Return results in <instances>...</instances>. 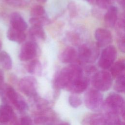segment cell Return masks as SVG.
<instances>
[{
    "label": "cell",
    "instance_id": "6da1fadb",
    "mask_svg": "<svg viewBox=\"0 0 125 125\" xmlns=\"http://www.w3.org/2000/svg\"><path fill=\"white\" fill-rule=\"evenodd\" d=\"M83 74L81 65L77 62L72 63L58 72L54 80V86L56 89L66 88L75 78Z\"/></svg>",
    "mask_w": 125,
    "mask_h": 125
},
{
    "label": "cell",
    "instance_id": "7a4b0ae2",
    "mask_svg": "<svg viewBox=\"0 0 125 125\" xmlns=\"http://www.w3.org/2000/svg\"><path fill=\"white\" fill-rule=\"evenodd\" d=\"M99 47L94 43H84L78 49V61L79 64L92 63L95 62L99 55Z\"/></svg>",
    "mask_w": 125,
    "mask_h": 125
},
{
    "label": "cell",
    "instance_id": "3957f363",
    "mask_svg": "<svg viewBox=\"0 0 125 125\" xmlns=\"http://www.w3.org/2000/svg\"><path fill=\"white\" fill-rule=\"evenodd\" d=\"M106 111L121 115H125V102L123 98L116 93H111L106 98L104 106Z\"/></svg>",
    "mask_w": 125,
    "mask_h": 125
},
{
    "label": "cell",
    "instance_id": "277c9868",
    "mask_svg": "<svg viewBox=\"0 0 125 125\" xmlns=\"http://www.w3.org/2000/svg\"><path fill=\"white\" fill-rule=\"evenodd\" d=\"M0 89L5 92L7 98L18 110L23 111L27 109L28 104L26 101L10 85L3 83L0 86Z\"/></svg>",
    "mask_w": 125,
    "mask_h": 125
},
{
    "label": "cell",
    "instance_id": "5b68a950",
    "mask_svg": "<svg viewBox=\"0 0 125 125\" xmlns=\"http://www.w3.org/2000/svg\"><path fill=\"white\" fill-rule=\"evenodd\" d=\"M84 104L87 108L93 111H99L104 106L103 96L100 91L91 88L84 96Z\"/></svg>",
    "mask_w": 125,
    "mask_h": 125
},
{
    "label": "cell",
    "instance_id": "8992f818",
    "mask_svg": "<svg viewBox=\"0 0 125 125\" xmlns=\"http://www.w3.org/2000/svg\"><path fill=\"white\" fill-rule=\"evenodd\" d=\"M112 77L105 70L96 72L92 78V84L95 89L102 91L108 90L112 84Z\"/></svg>",
    "mask_w": 125,
    "mask_h": 125
},
{
    "label": "cell",
    "instance_id": "52a82bcc",
    "mask_svg": "<svg viewBox=\"0 0 125 125\" xmlns=\"http://www.w3.org/2000/svg\"><path fill=\"white\" fill-rule=\"evenodd\" d=\"M117 54V50L114 46L109 45L106 46L100 56L98 62L99 66L103 69L110 68L114 63Z\"/></svg>",
    "mask_w": 125,
    "mask_h": 125
},
{
    "label": "cell",
    "instance_id": "ba28073f",
    "mask_svg": "<svg viewBox=\"0 0 125 125\" xmlns=\"http://www.w3.org/2000/svg\"><path fill=\"white\" fill-rule=\"evenodd\" d=\"M37 81L32 76H26L21 79L19 83L21 91L29 97H36L37 96Z\"/></svg>",
    "mask_w": 125,
    "mask_h": 125
},
{
    "label": "cell",
    "instance_id": "9c48e42d",
    "mask_svg": "<svg viewBox=\"0 0 125 125\" xmlns=\"http://www.w3.org/2000/svg\"><path fill=\"white\" fill-rule=\"evenodd\" d=\"M38 46L37 43L34 41H28L24 43L21 46L19 59L21 61H27L34 58L38 53Z\"/></svg>",
    "mask_w": 125,
    "mask_h": 125
},
{
    "label": "cell",
    "instance_id": "30bf717a",
    "mask_svg": "<svg viewBox=\"0 0 125 125\" xmlns=\"http://www.w3.org/2000/svg\"><path fill=\"white\" fill-rule=\"evenodd\" d=\"M88 84V78L83 74L75 78L65 88L72 93L78 94L85 91Z\"/></svg>",
    "mask_w": 125,
    "mask_h": 125
},
{
    "label": "cell",
    "instance_id": "8fae6325",
    "mask_svg": "<svg viewBox=\"0 0 125 125\" xmlns=\"http://www.w3.org/2000/svg\"><path fill=\"white\" fill-rule=\"evenodd\" d=\"M96 45L99 47H103L110 45L112 42L111 32L104 28H99L95 32Z\"/></svg>",
    "mask_w": 125,
    "mask_h": 125
},
{
    "label": "cell",
    "instance_id": "7c38bea8",
    "mask_svg": "<svg viewBox=\"0 0 125 125\" xmlns=\"http://www.w3.org/2000/svg\"><path fill=\"white\" fill-rule=\"evenodd\" d=\"M55 113L48 108L41 109L35 117V122L38 125L48 124L55 119Z\"/></svg>",
    "mask_w": 125,
    "mask_h": 125
},
{
    "label": "cell",
    "instance_id": "4fadbf2b",
    "mask_svg": "<svg viewBox=\"0 0 125 125\" xmlns=\"http://www.w3.org/2000/svg\"><path fill=\"white\" fill-rule=\"evenodd\" d=\"M59 58L62 63L72 64L78 61V52L74 47L68 46L61 53Z\"/></svg>",
    "mask_w": 125,
    "mask_h": 125
},
{
    "label": "cell",
    "instance_id": "5bb4252c",
    "mask_svg": "<svg viewBox=\"0 0 125 125\" xmlns=\"http://www.w3.org/2000/svg\"><path fill=\"white\" fill-rule=\"evenodd\" d=\"M15 114L12 108L9 105L0 106V122L2 124L12 122L15 121Z\"/></svg>",
    "mask_w": 125,
    "mask_h": 125
},
{
    "label": "cell",
    "instance_id": "9a60e30c",
    "mask_svg": "<svg viewBox=\"0 0 125 125\" xmlns=\"http://www.w3.org/2000/svg\"><path fill=\"white\" fill-rule=\"evenodd\" d=\"M10 23L11 27L20 31H24L27 27V24L23 18L17 12H13L10 15Z\"/></svg>",
    "mask_w": 125,
    "mask_h": 125
},
{
    "label": "cell",
    "instance_id": "2e32d148",
    "mask_svg": "<svg viewBox=\"0 0 125 125\" xmlns=\"http://www.w3.org/2000/svg\"><path fill=\"white\" fill-rule=\"evenodd\" d=\"M83 125H104V115L92 113L87 115L82 120Z\"/></svg>",
    "mask_w": 125,
    "mask_h": 125
},
{
    "label": "cell",
    "instance_id": "e0dca14e",
    "mask_svg": "<svg viewBox=\"0 0 125 125\" xmlns=\"http://www.w3.org/2000/svg\"><path fill=\"white\" fill-rule=\"evenodd\" d=\"M118 9L115 6H110L104 16V21L105 25L110 28L113 27L117 20Z\"/></svg>",
    "mask_w": 125,
    "mask_h": 125
},
{
    "label": "cell",
    "instance_id": "ac0fdd59",
    "mask_svg": "<svg viewBox=\"0 0 125 125\" xmlns=\"http://www.w3.org/2000/svg\"><path fill=\"white\" fill-rule=\"evenodd\" d=\"M6 36L9 40L18 43L23 42L26 39V35L24 31L16 29L12 27L8 29Z\"/></svg>",
    "mask_w": 125,
    "mask_h": 125
},
{
    "label": "cell",
    "instance_id": "d6986e66",
    "mask_svg": "<svg viewBox=\"0 0 125 125\" xmlns=\"http://www.w3.org/2000/svg\"><path fill=\"white\" fill-rule=\"evenodd\" d=\"M125 69V62L123 60L117 61L114 63L110 67V74L112 78L117 77L124 74Z\"/></svg>",
    "mask_w": 125,
    "mask_h": 125
},
{
    "label": "cell",
    "instance_id": "ffe728a7",
    "mask_svg": "<svg viewBox=\"0 0 125 125\" xmlns=\"http://www.w3.org/2000/svg\"><path fill=\"white\" fill-rule=\"evenodd\" d=\"M26 69L29 73L37 75H40L42 71L41 63L38 60L31 61L27 64Z\"/></svg>",
    "mask_w": 125,
    "mask_h": 125
},
{
    "label": "cell",
    "instance_id": "44dd1931",
    "mask_svg": "<svg viewBox=\"0 0 125 125\" xmlns=\"http://www.w3.org/2000/svg\"><path fill=\"white\" fill-rule=\"evenodd\" d=\"M29 33L33 39L44 40L46 38L45 33L42 26L32 25L29 30Z\"/></svg>",
    "mask_w": 125,
    "mask_h": 125
},
{
    "label": "cell",
    "instance_id": "7402d4cb",
    "mask_svg": "<svg viewBox=\"0 0 125 125\" xmlns=\"http://www.w3.org/2000/svg\"><path fill=\"white\" fill-rule=\"evenodd\" d=\"M0 64L5 70H10L12 67V60L9 54L5 51L0 52Z\"/></svg>",
    "mask_w": 125,
    "mask_h": 125
},
{
    "label": "cell",
    "instance_id": "603a6c76",
    "mask_svg": "<svg viewBox=\"0 0 125 125\" xmlns=\"http://www.w3.org/2000/svg\"><path fill=\"white\" fill-rule=\"evenodd\" d=\"M119 115L112 112L106 111L104 117V125H118L121 122Z\"/></svg>",
    "mask_w": 125,
    "mask_h": 125
},
{
    "label": "cell",
    "instance_id": "cb8c5ba5",
    "mask_svg": "<svg viewBox=\"0 0 125 125\" xmlns=\"http://www.w3.org/2000/svg\"><path fill=\"white\" fill-rule=\"evenodd\" d=\"M29 22L32 25L42 27L44 25L49 24L50 21L45 15L39 17H31L29 20Z\"/></svg>",
    "mask_w": 125,
    "mask_h": 125
},
{
    "label": "cell",
    "instance_id": "d4e9b609",
    "mask_svg": "<svg viewBox=\"0 0 125 125\" xmlns=\"http://www.w3.org/2000/svg\"><path fill=\"white\" fill-rule=\"evenodd\" d=\"M114 89L117 92L123 93L125 90V74L121 75L116 78L115 84Z\"/></svg>",
    "mask_w": 125,
    "mask_h": 125
},
{
    "label": "cell",
    "instance_id": "484cf974",
    "mask_svg": "<svg viewBox=\"0 0 125 125\" xmlns=\"http://www.w3.org/2000/svg\"><path fill=\"white\" fill-rule=\"evenodd\" d=\"M30 14L32 17H39L45 16V10L42 5H36L31 8Z\"/></svg>",
    "mask_w": 125,
    "mask_h": 125
},
{
    "label": "cell",
    "instance_id": "4316f807",
    "mask_svg": "<svg viewBox=\"0 0 125 125\" xmlns=\"http://www.w3.org/2000/svg\"><path fill=\"white\" fill-rule=\"evenodd\" d=\"M68 101L70 105L74 108L80 106L82 103L81 96L76 93H72L69 96Z\"/></svg>",
    "mask_w": 125,
    "mask_h": 125
},
{
    "label": "cell",
    "instance_id": "83f0119b",
    "mask_svg": "<svg viewBox=\"0 0 125 125\" xmlns=\"http://www.w3.org/2000/svg\"><path fill=\"white\" fill-rule=\"evenodd\" d=\"M14 125H33V123L29 117L24 116L16 121Z\"/></svg>",
    "mask_w": 125,
    "mask_h": 125
},
{
    "label": "cell",
    "instance_id": "f1b7e54d",
    "mask_svg": "<svg viewBox=\"0 0 125 125\" xmlns=\"http://www.w3.org/2000/svg\"><path fill=\"white\" fill-rule=\"evenodd\" d=\"M112 0H95V3L103 9L108 8L110 6Z\"/></svg>",
    "mask_w": 125,
    "mask_h": 125
},
{
    "label": "cell",
    "instance_id": "f546056e",
    "mask_svg": "<svg viewBox=\"0 0 125 125\" xmlns=\"http://www.w3.org/2000/svg\"><path fill=\"white\" fill-rule=\"evenodd\" d=\"M125 37H120L118 41V47L121 51L124 53L125 50Z\"/></svg>",
    "mask_w": 125,
    "mask_h": 125
},
{
    "label": "cell",
    "instance_id": "4dcf8cb0",
    "mask_svg": "<svg viewBox=\"0 0 125 125\" xmlns=\"http://www.w3.org/2000/svg\"><path fill=\"white\" fill-rule=\"evenodd\" d=\"M96 70V68L93 65H88L85 68V72L88 74H91L92 73L95 72Z\"/></svg>",
    "mask_w": 125,
    "mask_h": 125
},
{
    "label": "cell",
    "instance_id": "1f68e13d",
    "mask_svg": "<svg viewBox=\"0 0 125 125\" xmlns=\"http://www.w3.org/2000/svg\"><path fill=\"white\" fill-rule=\"evenodd\" d=\"M22 0H5L7 2L11 4H15L18 5L21 2Z\"/></svg>",
    "mask_w": 125,
    "mask_h": 125
},
{
    "label": "cell",
    "instance_id": "d6a6232c",
    "mask_svg": "<svg viewBox=\"0 0 125 125\" xmlns=\"http://www.w3.org/2000/svg\"><path fill=\"white\" fill-rule=\"evenodd\" d=\"M4 75L3 71L0 69V86L4 83Z\"/></svg>",
    "mask_w": 125,
    "mask_h": 125
},
{
    "label": "cell",
    "instance_id": "836d02e7",
    "mask_svg": "<svg viewBox=\"0 0 125 125\" xmlns=\"http://www.w3.org/2000/svg\"><path fill=\"white\" fill-rule=\"evenodd\" d=\"M55 125H70V124L66 122H61L60 123H59L58 124H56Z\"/></svg>",
    "mask_w": 125,
    "mask_h": 125
},
{
    "label": "cell",
    "instance_id": "e575fe53",
    "mask_svg": "<svg viewBox=\"0 0 125 125\" xmlns=\"http://www.w3.org/2000/svg\"><path fill=\"white\" fill-rule=\"evenodd\" d=\"M118 1V2L121 4L122 5L123 7L125 5V0H117Z\"/></svg>",
    "mask_w": 125,
    "mask_h": 125
},
{
    "label": "cell",
    "instance_id": "d590c367",
    "mask_svg": "<svg viewBox=\"0 0 125 125\" xmlns=\"http://www.w3.org/2000/svg\"><path fill=\"white\" fill-rule=\"evenodd\" d=\"M90 4L95 3V0H84Z\"/></svg>",
    "mask_w": 125,
    "mask_h": 125
},
{
    "label": "cell",
    "instance_id": "8d00e7d4",
    "mask_svg": "<svg viewBox=\"0 0 125 125\" xmlns=\"http://www.w3.org/2000/svg\"><path fill=\"white\" fill-rule=\"evenodd\" d=\"M38 0V1H40V2H45L47 0Z\"/></svg>",
    "mask_w": 125,
    "mask_h": 125
},
{
    "label": "cell",
    "instance_id": "74e56055",
    "mask_svg": "<svg viewBox=\"0 0 125 125\" xmlns=\"http://www.w3.org/2000/svg\"><path fill=\"white\" fill-rule=\"evenodd\" d=\"M1 47H2V42H1V41L0 40V50L1 49Z\"/></svg>",
    "mask_w": 125,
    "mask_h": 125
},
{
    "label": "cell",
    "instance_id": "f35d334b",
    "mask_svg": "<svg viewBox=\"0 0 125 125\" xmlns=\"http://www.w3.org/2000/svg\"><path fill=\"white\" fill-rule=\"evenodd\" d=\"M118 125H125V124H124V122L121 121L120 123H119V124Z\"/></svg>",
    "mask_w": 125,
    "mask_h": 125
}]
</instances>
